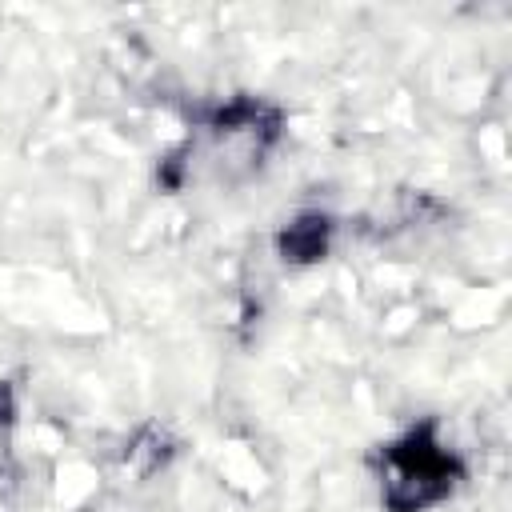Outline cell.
<instances>
[{"label":"cell","instance_id":"cell-1","mask_svg":"<svg viewBox=\"0 0 512 512\" xmlns=\"http://www.w3.org/2000/svg\"><path fill=\"white\" fill-rule=\"evenodd\" d=\"M376 476L384 512H428L460 488L464 460L440 436V424L428 416L420 424H408L380 448Z\"/></svg>","mask_w":512,"mask_h":512},{"label":"cell","instance_id":"cell-2","mask_svg":"<svg viewBox=\"0 0 512 512\" xmlns=\"http://www.w3.org/2000/svg\"><path fill=\"white\" fill-rule=\"evenodd\" d=\"M332 216L328 212H296L280 236H276V252L284 264H316L328 256V244H332Z\"/></svg>","mask_w":512,"mask_h":512}]
</instances>
